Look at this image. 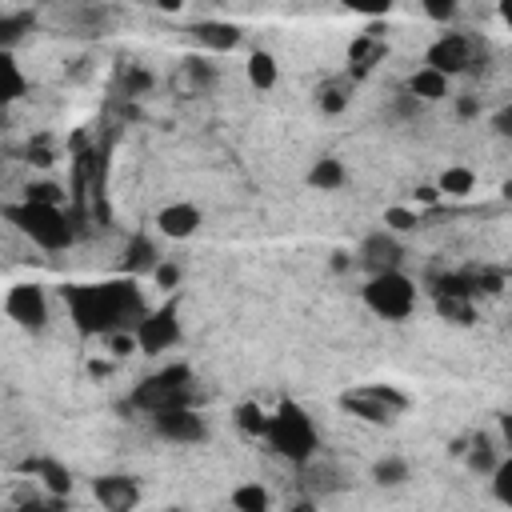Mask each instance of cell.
Segmentation results:
<instances>
[{"label":"cell","mask_w":512,"mask_h":512,"mask_svg":"<svg viewBox=\"0 0 512 512\" xmlns=\"http://www.w3.org/2000/svg\"><path fill=\"white\" fill-rule=\"evenodd\" d=\"M64 304L80 336H116L136 332L152 312L132 276H112L100 284H64Z\"/></svg>","instance_id":"cell-1"},{"label":"cell","mask_w":512,"mask_h":512,"mask_svg":"<svg viewBox=\"0 0 512 512\" xmlns=\"http://www.w3.org/2000/svg\"><path fill=\"white\" fill-rule=\"evenodd\" d=\"M264 444H268L280 460L304 468L308 460L320 456V428H316V420H312L296 400H280V404L272 408Z\"/></svg>","instance_id":"cell-2"},{"label":"cell","mask_w":512,"mask_h":512,"mask_svg":"<svg viewBox=\"0 0 512 512\" xmlns=\"http://www.w3.org/2000/svg\"><path fill=\"white\" fill-rule=\"evenodd\" d=\"M128 404L144 416H160V412H172V408H196V380H192V368L188 364H164L160 372L144 376L132 392H128Z\"/></svg>","instance_id":"cell-3"},{"label":"cell","mask_w":512,"mask_h":512,"mask_svg":"<svg viewBox=\"0 0 512 512\" xmlns=\"http://www.w3.org/2000/svg\"><path fill=\"white\" fill-rule=\"evenodd\" d=\"M4 220L24 236L32 240L36 248L44 252H64L72 240H76V224L64 208H52V204H4Z\"/></svg>","instance_id":"cell-4"},{"label":"cell","mask_w":512,"mask_h":512,"mask_svg":"<svg viewBox=\"0 0 512 512\" xmlns=\"http://www.w3.org/2000/svg\"><path fill=\"white\" fill-rule=\"evenodd\" d=\"M336 408L360 424H372V428H392L408 408H412V396L396 384H352L336 396Z\"/></svg>","instance_id":"cell-5"},{"label":"cell","mask_w":512,"mask_h":512,"mask_svg":"<svg viewBox=\"0 0 512 512\" xmlns=\"http://www.w3.org/2000/svg\"><path fill=\"white\" fill-rule=\"evenodd\" d=\"M360 300L376 320L404 324L420 304V288H416V280L408 272H384V276H368L364 280Z\"/></svg>","instance_id":"cell-6"},{"label":"cell","mask_w":512,"mask_h":512,"mask_svg":"<svg viewBox=\"0 0 512 512\" xmlns=\"http://www.w3.org/2000/svg\"><path fill=\"white\" fill-rule=\"evenodd\" d=\"M480 52H484V44L472 36V32H460V28H444L432 44H428V52H424V64L428 68H436L440 76H464V72H472L476 68V60H480Z\"/></svg>","instance_id":"cell-7"},{"label":"cell","mask_w":512,"mask_h":512,"mask_svg":"<svg viewBox=\"0 0 512 512\" xmlns=\"http://www.w3.org/2000/svg\"><path fill=\"white\" fill-rule=\"evenodd\" d=\"M180 336H184V324H180V300L168 296L160 308H152V312L140 320V328H136V348H140L144 356H160V352L176 348Z\"/></svg>","instance_id":"cell-8"},{"label":"cell","mask_w":512,"mask_h":512,"mask_svg":"<svg viewBox=\"0 0 512 512\" xmlns=\"http://www.w3.org/2000/svg\"><path fill=\"white\" fill-rule=\"evenodd\" d=\"M404 244L400 236H392L388 228H376L360 240L356 248V264L368 272V276H384V272H404Z\"/></svg>","instance_id":"cell-9"},{"label":"cell","mask_w":512,"mask_h":512,"mask_svg":"<svg viewBox=\"0 0 512 512\" xmlns=\"http://www.w3.org/2000/svg\"><path fill=\"white\" fill-rule=\"evenodd\" d=\"M152 432H156L160 440H168V444L192 448V444H204L212 428H208V416H204L200 408H172V412L152 416Z\"/></svg>","instance_id":"cell-10"},{"label":"cell","mask_w":512,"mask_h":512,"mask_svg":"<svg viewBox=\"0 0 512 512\" xmlns=\"http://www.w3.org/2000/svg\"><path fill=\"white\" fill-rule=\"evenodd\" d=\"M4 312L24 332H44V324H48V296H44L40 284H12L8 296H4Z\"/></svg>","instance_id":"cell-11"},{"label":"cell","mask_w":512,"mask_h":512,"mask_svg":"<svg viewBox=\"0 0 512 512\" xmlns=\"http://www.w3.org/2000/svg\"><path fill=\"white\" fill-rule=\"evenodd\" d=\"M92 496L104 512H136L144 492H140V480L132 472H104L92 480Z\"/></svg>","instance_id":"cell-12"},{"label":"cell","mask_w":512,"mask_h":512,"mask_svg":"<svg viewBox=\"0 0 512 512\" xmlns=\"http://www.w3.org/2000/svg\"><path fill=\"white\" fill-rule=\"evenodd\" d=\"M200 224H204V216H200V208L192 200H172V204H164L156 212V228L168 240H192L200 232Z\"/></svg>","instance_id":"cell-13"},{"label":"cell","mask_w":512,"mask_h":512,"mask_svg":"<svg viewBox=\"0 0 512 512\" xmlns=\"http://www.w3.org/2000/svg\"><path fill=\"white\" fill-rule=\"evenodd\" d=\"M216 80H220V68H216L208 56H184V60L176 64V76H172L176 92H184V96H200V92H208Z\"/></svg>","instance_id":"cell-14"},{"label":"cell","mask_w":512,"mask_h":512,"mask_svg":"<svg viewBox=\"0 0 512 512\" xmlns=\"http://www.w3.org/2000/svg\"><path fill=\"white\" fill-rule=\"evenodd\" d=\"M384 56H388V40L380 36V28H368L360 36H352V44H348V72L368 76Z\"/></svg>","instance_id":"cell-15"},{"label":"cell","mask_w":512,"mask_h":512,"mask_svg":"<svg viewBox=\"0 0 512 512\" xmlns=\"http://www.w3.org/2000/svg\"><path fill=\"white\" fill-rule=\"evenodd\" d=\"M188 32H192V40H196L200 48H208V52H232V48H240V40H244L240 24H232V20H196Z\"/></svg>","instance_id":"cell-16"},{"label":"cell","mask_w":512,"mask_h":512,"mask_svg":"<svg viewBox=\"0 0 512 512\" xmlns=\"http://www.w3.org/2000/svg\"><path fill=\"white\" fill-rule=\"evenodd\" d=\"M20 472L36 476L48 496H64V500H68V492H72V472H68L56 456H28V460L20 464Z\"/></svg>","instance_id":"cell-17"},{"label":"cell","mask_w":512,"mask_h":512,"mask_svg":"<svg viewBox=\"0 0 512 512\" xmlns=\"http://www.w3.org/2000/svg\"><path fill=\"white\" fill-rule=\"evenodd\" d=\"M404 92H408V96H416L420 104H440V100H448V96H452V80H448V76H440L436 68L420 64V68L404 80Z\"/></svg>","instance_id":"cell-18"},{"label":"cell","mask_w":512,"mask_h":512,"mask_svg":"<svg viewBox=\"0 0 512 512\" xmlns=\"http://www.w3.org/2000/svg\"><path fill=\"white\" fill-rule=\"evenodd\" d=\"M156 264H160V252H156V244H152V236H144V232H136L128 244H124V256H120V276H152L156 272Z\"/></svg>","instance_id":"cell-19"},{"label":"cell","mask_w":512,"mask_h":512,"mask_svg":"<svg viewBox=\"0 0 512 512\" xmlns=\"http://www.w3.org/2000/svg\"><path fill=\"white\" fill-rule=\"evenodd\" d=\"M460 460H464V468H468L472 476H492V472L500 468L504 456H500V444H496L488 432H472V436H468V448H464Z\"/></svg>","instance_id":"cell-20"},{"label":"cell","mask_w":512,"mask_h":512,"mask_svg":"<svg viewBox=\"0 0 512 512\" xmlns=\"http://www.w3.org/2000/svg\"><path fill=\"white\" fill-rule=\"evenodd\" d=\"M304 184H308L312 192H340V188L348 184V168H344L340 156H320V160H312V168L304 172Z\"/></svg>","instance_id":"cell-21"},{"label":"cell","mask_w":512,"mask_h":512,"mask_svg":"<svg viewBox=\"0 0 512 512\" xmlns=\"http://www.w3.org/2000/svg\"><path fill=\"white\" fill-rule=\"evenodd\" d=\"M32 28H36L32 8H0V52H12Z\"/></svg>","instance_id":"cell-22"},{"label":"cell","mask_w":512,"mask_h":512,"mask_svg":"<svg viewBox=\"0 0 512 512\" xmlns=\"http://www.w3.org/2000/svg\"><path fill=\"white\" fill-rule=\"evenodd\" d=\"M244 76H248L252 88L268 92V88H276V80H280V64H276L272 52L256 48V52H248V60H244Z\"/></svg>","instance_id":"cell-23"},{"label":"cell","mask_w":512,"mask_h":512,"mask_svg":"<svg viewBox=\"0 0 512 512\" xmlns=\"http://www.w3.org/2000/svg\"><path fill=\"white\" fill-rule=\"evenodd\" d=\"M436 188H440V196H448V200H464V196L476 192V172H472L468 164H448V168L436 176Z\"/></svg>","instance_id":"cell-24"},{"label":"cell","mask_w":512,"mask_h":512,"mask_svg":"<svg viewBox=\"0 0 512 512\" xmlns=\"http://www.w3.org/2000/svg\"><path fill=\"white\" fill-rule=\"evenodd\" d=\"M228 504H232V512H272V492L260 480H244L232 488Z\"/></svg>","instance_id":"cell-25"},{"label":"cell","mask_w":512,"mask_h":512,"mask_svg":"<svg viewBox=\"0 0 512 512\" xmlns=\"http://www.w3.org/2000/svg\"><path fill=\"white\" fill-rule=\"evenodd\" d=\"M28 92V76L12 52H0V104H16Z\"/></svg>","instance_id":"cell-26"},{"label":"cell","mask_w":512,"mask_h":512,"mask_svg":"<svg viewBox=\"0 0 512 512\" xmlns=\"http://www.w3.org/2000/svg\"><path fill=\"white\" fill-rule=\"evenodd\" d=\"M408 480H412V464L404 456H396V452H388V456H380L372 464V484L376 488H400Z\"/></svg>","instance_id":"cell-27"},{"label":"cell","mask_w":512,"mask_h":512,"mask_svg":"<svg viewBox=\"0 0 512 512\" xmlns=\"http://www.w3.org/2000/svg\"><path fill=\"white\" fill-rule=\"evenodd\" d=\"M464 276H468V288H472V296L476 300H492V296H500L504 292V284H508V276H504V268H464Z\"/></svg>","instance_id":"cell-28"},{"label":"cell","mask_w":512,"mask_h":512,"mask_svg":"<svg viewBox=\"0 0 512 512\" xmlns=\"http://www.w3.org/2000/svg\"><path fill=\"white\" fill-rule=\"evenodd\" d=\"M432 304H436V316L456 324V328L476 324V300L472 296H432Z\"/></svg>","instance_id":"cell-29"},{"label":"cell","mask_w":512,"mask_h":512,"mask_svg":"<svg viewBox=\"0 0 512 512\" xmlns=\"http://www.w3.org/2000/svg\"><path fill=\"white\" fill-rule=\"evenodd\" d=\"M268 420H272V412H264L256 400H244V404L232 408V424H236L244 436H252V440H264V436H268Z\"/></svg>","instance_id":"cell-30"},{"label":"cell","mask_w":512,"mask_h":512,"mask_svg":"<svg viewBox=\"0 0 512 512\" xmlns=\"http://www.w3.org/2000/svg\"><path fill=\"white\" fill-rule=\"evenodd\" d=\"M300 472L308 476V480H304V484H308V492H336V488L344 484V480H340V472H336V468H332V464H328L324 456L308 460V464H304Z\"/></svg>","instance_id":"cell-31"},{"label":"cell","mask_w":512,"mask_h":512,"mask_svg":"<svg viewBox=\"0 0 512 512\" xmlns=\"http://www.w3.org/2000/svg\"><path fill=\"white\" fill-rule=\"evenodd\" d=\"M316 108H320V116H340L348 108V84H340V80L324 84L316 92Z\"/></svg>","instance_id":"cell-32"},{"label":"cell","mask_w":512,"mask_h":512,"mask_svg":"<svg viewBox=\"0 0 512 512\" xmlns=\"http://www.w3.org/2000/svg\"><path fill=\"white\" fill-rule=\"evenodd\" d=\"M24 200L28 204H52V208H64V188L52 184V180H32L24 188Z\"/></svg>","instance_id":"cell-33"},{"label":"cell","mask_w":512,"mask_h":512,"mask_svg":"<svg viewBox=\"0 0 512 512\" xmlns=\"http://www.w3.org/2000/svg\"><path fill=\"white\" fill-rule=\"evenodd\" d=\"M384 228H388L392 236L412 232V228H420V212H416V208H404V204H392V208H384Z\"/></svg>","instance_id":"cell-34"},{"label":"cell","mask_w":512,"mask_h":512,"mask_svg":"<svg viewBox=\"0 0 512 512\" xmlns=\"http://www.w3.org/2000/svg\"><path fill=\"white\" fill-rule=\"evenodd\" d=\"M488 480H492V496H496V504L512 508V452H504L500 468H496Z\"/></svg>","instance_id":"cell-35"},{"label":"cell","mask_w":512,"mask_h":512,"mask_svg":"<svg viewBox=\"0 0 512 512\" xmlns=\"http://www.w3.org/2000/svg\"><path fill=\"white\" fill-rule=\"evenodd\" d=\"M24 156H28V164H32V168H52V164H56L52 140H44V136H40V140H32V144L24 148Z\"/></svg>","instance_id":"cell-36"},{"label":"cell","mask_w":512,"mask_h":512,"mask_svg":"<svg viewBox=\"0 0 512 512\" xmlns=\"http://www.w3.org/2000/svg\"><path fill=\"white\" fill-rule=\"evenodd\" d=\"M420 12H424L428 20H436V24H452L460 8H456L452 0H424V4H420Z\"/></svg>","instance_id":"cell-37"},{"label":"cell","mask_w":512,"mask_h":512,"mask_svg":"<svg viewBox=\"0 0 512 512\" xmlns=\"http://www.w3.org/2000/svg\"><path fill=\"white\" fill-rule=\"evenodd\" d=\"M16 512H68V500L64 496H32V500H24Z\"/></svg>","instance_id":"cell-38"},{"label":"cell","mask_w":512,"mask_h":512,"mask_svg":"<svg viewBox=\"0 0 512 512\" xmlns=\"http://www.w3.org/2000/svg\"><path fill=\"white\" fill-rule=\"evenodd\" d=\"M124 88H128V96L148 92V88H152V72H144L140 64H128V72H124Z\"/></svg>","instance_id":"cell-39"},{"label":"cell","mask_w":512,"mask_h":512,"mask_svg":"<svg viewBox=\"0 0 512 512\" xmlns=\"http://www.w3.org/2000/svg\"><path fill=\"white\" fill-rule=\"evenodd\" d=\"M152 280H156L160 288H168V292H172V288L180 284V264H172V260H160V264H156V272H152Z\"/></svg>","instance_id":"cell-40"},{"label":"cell","mask_w":512,"mask_h":512,"mask_svg":"<svg viewBox=\"0 0 512 512\" xmlns=\"http://www.w3.org/2000/svg\"><path fill=\"white\" fill-rule=\"evenodd\" d=\"M492 132H496V136H504V140L512 136V104H504V108H496V112H492Z\"/></svg>","instance_id":"cell-41"},{"label":"cell","mask_w":512,"mask_h":512,"mask_svg":"<svg viewBox=\"0 0 512 512\" xmlns=\"http://www.w3.org/2000/svg\"><path fill=\"white\" fill-rule=\"evenodd\" d=\"M456 116H460V120L480 116V100H476V96H456Z\"/></svg>","instance_id":"cell-42"},{"label":"cell","mask_w":512,"mask_h":512,"mask_svg":"<svg viewBox=\"0 0 512 512\" xmlns=\"http://www.w3.org/2000/svg\"><path fill=\"white\" fill-rule=\"evenodd\" d=\"M412 200H416V204H440L444 196H440V188H436V184H416Z\"/></svg>","instance_id":"cell-43"},{"label":"cell","mask_w":512,"mask_h":512,"mask_svg":"<svg viewBox=\"0 0 512 512\" xmlns=\"http://www.w3.org/2000/svg\"><path fill=\"white\" fill-rule=\"evenodd\" d=\"M496 432H500V448H504V452H512V412H500Z\"/></svg>","instance_id":"cell-44"},{"label":"cell","mask_w":512,"mask_h":512,"mask_svg":"<svg viewBox=\"0 0 512 512\" xmlns=\"http://www.w3.org/2000/svg\"><path fill=\"white\" fill-rule=\"evenodd\" d=\"M284 512H316V500H312V496H300V500H292Z\"/></svg>","instance_id":"cell-45"},{"label":"cell","mask_w":512,"mask_h":512,"mask_svg":"<svg viewBox=\"0 0 512 512\" xmlns=\"http://www.w3.org/2000/svg\"><path fill=\"white\" fill-rule=\"evenodd\" d=\"M496 16H500V20H504V28L512 32V0H504V4L496 8Z\"/></svg>","instance_id":"cell-46"},{"label":"cell","mask_w":512,"mask_h":512,"mask_svg":"<svg viewBox=\"0 0 512 512\" xmlns=\"http://www.w3.org/2000/svg\"><path fill=\"white\" fill-rule=\"evenodd\" d=\"M348 264H352V256H348V252H332V268H336V272H344Z\"/></svg>","instance_id":"cell-47"},{"label":"cell","mask_w":512,"mask_h":512,"mask_svg":"<svg viewBox=\"0 0 512 512\" xmlns=\"http://www.w3.org/2000/svg\"><path fill=\"white\" fill-rule=\"evenodd\" d=\"M500 192H504V200H512V180H504V188H500Z\"/></svg>","instance_id":"cell-48"},{"label":"cell","mask_w":512,"mask_h":512,"mask_svg":"<svg viewBox=\"0 0 512 512\" xmlns=\"http://www.w3.org/2000/svg\"><path fill=\"white\" fill-rule=\"evenodd\" d=\"M504 276H508V280H512V264H508V268H504Z\"/></svg>","instance_id":"cell-49"},{"label":"cell","mask_w":512,"mask_h":512,"mask_svg":"<svg viewBox=\"0 0 512 512\" xmlns=\"http://www.w3.org/2000/svg\"><path fill=\"white\" fill-rule=\"evenodd\" d=\"M164 512H184V508H164Z\"/></svg>","instance_id":"cell-50"}]
</instances>
